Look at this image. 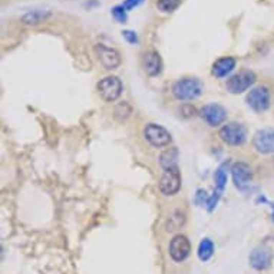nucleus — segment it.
<instances>
[{"instance_id":"5","label":"nucleus","mask_w":274,"mask_h":274,"mask_svg":"<svg viewBox=\"0 0 274 274\" xmlns=\"http://www.w3.org/2000/svg\"><path fill=\"white\" fill-rule=\"evenodd\" d=\"M122 89H124L122 82L116 76H106L101 79V82L98 84L99 96L105 102H115L121 96Z\"/></svg>"},{"instance_id":"6","label":"nucleus","mask_w":274,"mask_h":274,"mask_svg":"<svg viewBox=\"0 0 274 274\" xmlns=\"http://www.w3.org/2000/svg\"><path fill=\"white\" fill-rule=\"evenodd\" d=\"M144 136L147 142L154 148H164L168 147L171 144V134L161 125L156 124H148L144 128Z\"/></svg>"},{"instance_id":"1","label":"nucleus","mask_w":274,"mask_h":274,"mask_svg":"<svg viewBox=\"0 0 274 274\" xmlns=\"http://www.w3.org/2000/svg\"><path fill=\"white\" fill-rule=\"evenodd\" d=\"M203 93V84L195 77H184L172 85V95L180 101H192Z\"/></svg>"},{"instance_id":"15","label":"nucleus","mask_w":274,"mask_h":274,"mask_svg":"<svg viewBox=\"0 0 274 274\" xmlns=\"http://www.w3.org/2000/svg\"><path fill=\"white\" fill-rule=\"evenodd\" d=\"M236 59L231 56L220 57L212 65V75L216 77H225L228 73H231L232 69L236 68Z\"/></svg>"},{"instance_id":"7","label":"nucleus","mask_w":274,"mask_h":274,"mask_svg":"<svg viewBox=\"0 0 274 274\" xmlns=\"http://www.w3.org/2000/svg\"><path fill=\"white\" fill-rule=\"evenodd\" d=\"M181 188V174H180V168L174 167V168L165 169L162 174L161 180H160V191L164 195H174Z\"/></svg>"},{"instance_id":"23","label":"nucleus","mask_w":274,"mask_h":274,"mask_svg":"<svg viewBox=\"0 0 274 274\" xmlns=\"http://www.w3.org/2000/svg\"><path fill=\"white\" fill-rule=\"evenodd\" d=\"M144 2H145V0H124L122 6L125 7L128 12H129V10H132L135 7H138L140 5H142Z\"/></svg>"},{"instance_id":"3","label":"nucleus","mask_w":274,"mask_h":274,"mask_svg":"<svg viewBox=\"0 0 274 274\" xmlns=\"http://www.w3.org/2000/svg\"><path fill=\"white\" fill-rule=\"evenodd\" d=\"M256 82V73L253 70H240L239 73L232 75L228 81H227V91L230 93H243L246 92L248 88H251Z\"/></svg>"},{"instance_id":"10","label":"nucleus","mask_w":274,"mask_h":274,"mask_svg":"<svg viewBox=\"0 0 274 274\" xmlns=\"http://www.w3.org/2000/svg\"><path fill=\"white\" fill-rule=\"evenodd\" d=\"M191 253L190 240L185 236H175L169 243V256L174 261H184Z\"/></svg>"},{"instance_id":"17","label":"nucleus","mask_w":274,"mask_h":274,"mask_svg":"<svg viewBox=\"0 0 274 274\" xmlns=\"http://www.w3.org/2000/svg\"><path fill=\"white\" fill-rule=\"evenodd\" d=\"M177 158H178V151L175 148H171L167 149L165 152H162L160 162H161V167L164 169H169L177 167Z\"/></svg>"},{"instance_id":"13","label":"nucleus","mask_w":274,"mask_h":274,"mask_svg":"<svg viewBox=\"0 0 274 274\" xmlns=\"http://www.w3.org/2000/svg\"><path fill=\"white\" fill-rule=\"evenodd\" d=\"M142 66L148 76H158L162 72V59L160 53L155 50L147 52L142 59Z\"/></svg>"},{"instance_id":"2","label":"nucleus","mask_w":274,"mask_h":274,"mask_svg":"<svg viewBox=\"0 0 274 274\" xmlns=\"http://www.w3.org/2000/svg\"><path fill=\"white\" fill-rule=\"evenodd\" d=\"M220 138L227 145L231 147H240L247 140V129L243 124L239 122H230L220 129Z\"/></svg>"},{"instance_id":"22","label":"nucleus","mask_w":274,"mask_h":274,"mask_svg":"<svg viewBox=\"0 0 274 274\" xmlns=\"http://www.w3.org/2000/svg\"><path fill=\"white\" fill-rule=\"evenodd\" d=\"M210 197L207 195V192L204 190H198L197 195H195V204L197 205H207Z\"/></svg>"},{"instance_id":"16","label":"nucleus","mask_w":274,"mask_h":274,"mask_svg":"<svg viewBox=\"0 0 274 274\" xmlns=\"http://www.w3.org/2000/svg\"><path fill=\"white\" fill-rule=\"evenodd\" d=\"M50 16L49 12H43V10H32L28 12L26 14H23L22 21L28 25H37V23H42Z\"/></svg>"},{"instance_id":"12","label":"nucleus","mask_w":274,"mask_h":274,"mask_svg":"<svg viewBox=\"0 0 274 274\" xmlns=\"http://www.w3.org/2000/svg\"><path fill=\"white\" fill-rule=\"evenodd\" d=\"M201 116L203 120L210 125V127H218L221 125L227 118V111L221 105L218 104H210V105H205L201 111Z\"/></svg>"},{"instance_id":"19","label":"nucleus","mask_w":274,"mask_h":274,"mask_svg":"<svg viewBox=\"0 0 274 274\" xmlns=\"http://www.w3.org/2000/svg\"><path fill=\"white\" fill-rule=\"evenodd\" d=\"M181 5V0H156V7L162 13H172Z\"/></svg>"},{"instance_id":"24","label":"nucleus","mask_w":274,"mask_h":274,"mask_svg":"<svg viewBox=\"0 0 274 274\" xmlns=\"http://www.w3.org/2000/svg\"><path fill=\"white\" fill-rule=\"evenodd\" d=\"M273 210H274V204H273ZM273 221H274V212H273Z\"/></svg>"},{"instance_id":"18","label":"nucleus","mask_w":274,"mask_h":274,"mask_svg":"<svg viewBox=\"0 0 274 274\" xmlns=\"http://www.w3.org/2000/svg\"><path fill=\"white\" fill-rule=\"evenodd\" d=\"M198 259L201 261H208L214 254V243L210 239H204L198 246Z\"/></svg>"},{"instance_id":"11","label":"nucleus","mask_w":274,"mask_h":274,"mask_svg":"<svg viewBox=\"0 0 274 274\" xmlns=\"http://www.w3.org/2000/svg\"><path fill=\"white\" fill-rule=\"evenodd\" d=\"M231 175L234 185L241 191L246 190L253 180L251 168L247 165L246 162H236L231 167Z\"/></svg>"},{"instance_id":"14","label":"nucleus","mask_w":274,"mask_h":274,"mask_svg":"<svg viewBox=\"0 0 274 274\" xmlns=\"http://www.w3.org/2000/svg\"><path fill=\"white\" fill-rule=\"evenodd\" d=\"M250 264L256 270H266L271 264V253L266 247H257L250 254Z\"/></svg>"},{"instance_id":"9","label":"nucleus","mask_w":274,"mask_h":274,"mask_svg":"<svg viewBox=\"0 0 274 274\" xmlns=\"http://www.w3.org/2000/svg\"><path fill=\"white\" fill-rule=\"evenodd\" d=\"M253 147L260 154H270L274 151V129L264 128L257 131L253 138Z\"/></svg>"},{"instance_id":"21","label":"nucleus","mask_w":274,"mask_h":274,"mask_svg":"<svg viewBox=\"0 0 274 274\" xmlns=\"http://www.w3.org/2000/svg\"><path fill=\"white\" fill-rule=\"evenodd\" d=\"M122 37H124L129 45H136V43L140 42L138 35L135 33L134 30H124V32H122Z\"/></svg>"},{"instance_id":"20","label":"nucleus","mask_w":274,"mask_h":274,"mask_svg":"<svg viewBox=\"0 0 274 274\" xmlns=\"http://www.w3.org/2000/svg\"><path fill=\"white\" fill-rule=\"evenodd\" d=\"M111 14H112V17L118 22V23H127L128 22V10L122 6V5L112 7Z\"/></svg>"},{"instance_id":"4","label":"nucleus","mask_w":274,"mask_h":274,"mask_svg":"<svg viewBox=\"0 0 274 274\" xmlns=\"http://www.w3.org/2000/svg\"><path fill=\"white\" fill-rule=\"evenodd\" d=\"M247 105L253 109L254 112L261 113L266 112L270 108V101H271V95L270 91L266 86H257L247 95Z\"/></svg>"},{"instance_id":"8","label":"nucleus","mask_w":274,"mask_h":274,"mask_svg":"<svg viewBox=\"0 0 274 274\" xmlns=\"http://www.w3.org/2000/svg\"><path fill=\"white\" fill-rule=\"evenodd\" d=\"M95 53L98 56L101 65L108 70L116 69L121 65V55L120 52L113 48H108L105 45L99 43L95 46Z\"/></svg>"}]
</instances>
